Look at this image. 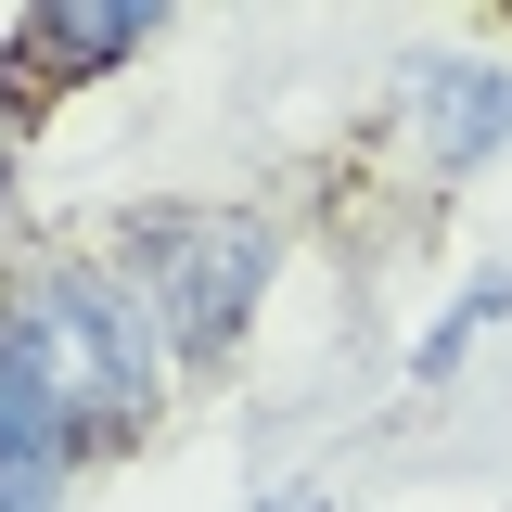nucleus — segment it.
Here are the masks:
<instances>
[{
	"instance_id": "nucleus-3",
	"label": "nucleus",
	"mask_w": 512,
	"mask_h": 512,
	"mask_svg": "<svg viewBox=\"0 0 512 512\" xmlns=\"http://www.w3.org/2000/svg\"><path fill=\"white\" fill-rule=\"evenodd\" d=\"M397 128L436 180H474L512 154V64L500 52H461V39H423L397 52Z\"/></svg>"
},
{
	"instance_id": "nucleus-1",
	"label": "nucleus",
	"mask_w": 512,
	"mask_h": 512,
	"mask_svg": "<svg viewBox=\"0 0 512 512\" xmlns=\"http://www.w3.org/2000/svg\"><path fill=\"white\" fill-rule=\"evenodd\" d=\"M167 397V346L116 269H39L0 295V410L64 461H103L154 423Z\"/></svg>"
},
{
	"instance_id": "nucleus-6",
	"label": "nucleus",
	"mask_w": 512,
	"mask_h": 512,
	"mask_svg": "<svg viewBox=\"0 0 512 512\" xmlns=\"http://www.w3.org/2000/svg\"><path fill=\"white\" fill-rule=\"evenodd\" d=\"M64 474H77V461L0 410V512H64Z\"/></svg>"
},
{
	"instance_id": "nucleus-7",
	"label": "nucleus",
	"mask_w": 512,
	"mask_h": 512,
	"mask_svg": "<svg viewBox=\"0 0 512 512\" xmlns=\"http://www.w3.org/2000/svg\"><path fill=\"white\" fill-rule=\"evenodd\" d=\"M256 512H333V500H308V487H282V500H256Z\"/></svg>"
},
{
	"instance_id": "nucleus-5",
	"label": "nucleus",
	"mask_w": 512,
	"mask_h": 512,
	"mask_svg": "<svg viewBox=\"0 0 512 512\" xmlns=\"http://www.w3.org/2000/svg\"><path fill=\"white\" fill-rule=\"evenodd\" d=\"M500 308H512V269H487V282H474V295H461V308H448L436 333L410 346V384H448L461 359H474V346H487V320H500Z\"/></svg>"
},
{
	"instance_id": "nucleus-4",
	"label": "nucleus",
	"mask_w": 512,
	"mask_h": 512,
	"mask_svg": "<svg viewBox=\"0 0 512 512\" xmlns=\"http://www.w3.org/2000/svg\"><path fill=\"white\" fill-rule=\"evenodd\" d=\"M154 26H167V13H154V0H52V13H26V26H13V90H26V77H103V64H128V52H154Z\"/></svg>"
},
{
	"instance_id": "nucleus-2",
	"label": "nucleus",
	"mask_w": 512,
	"mask_h": 512,
	"mask_svg": "<svg viewBox=\"0 0 512 512\" xmlns=\"http://www.w3.org/2000/svg\"><path fill=\"white\" fill-rule=\"evenodd\" d=\"M103 269L141 295L154 346H167L180 372H218L256 333V308H269L282 244H269V218H244V205H154V218H128V244L103 256Z\"/></svg>"
}]
</instances>
